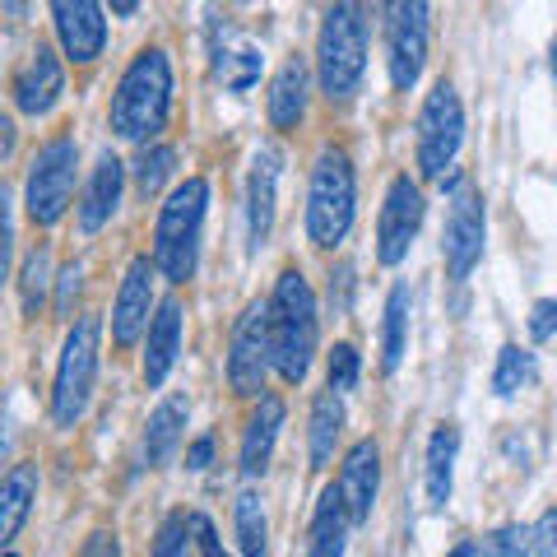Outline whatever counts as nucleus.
<instances>
[{
	"instance_id": "nucleus-8",
	"label": "nucleus",
	"mask_w": 557,
	"mask_h": 557,
	"mask_svg": "<svg viewBox=\"0 0 557 557\" xmlns=\"http://www.w3.org/2000/svg\"><path fill=\"white\" fill-rule=\"evenodd\" d=\"M465 145V108H460V94L450 79H437L432 94L423 98V112H418V172L423 182H446L450 163Z\"/></svg>"
},
{
	"instance_id": "nucleus-24",
	"label": "nucleus",
	"mask_w": 557,
	"mask_h": 557,
	"mask_svg": "<svg viewBox=\"0 0 557 557\" xmlns=\"http://www.w3.org/2000/svg\"><path fill=\"white\" fill-rule=\"evenodd\" d=\"M186 413H190V405L182 395L163 399V405L149 413V423H145V465L149 469H163L172 456H177V446L186 437Z\"/></svg>"
},
{
	"instance_id": "nucleus-44",
	"label": "nucleus",
	"mask_w": 557,
	"mask_h": 557,
	"mask_svg": "<svg viewBox=\"0 0 557 557\" xmlns=\"http://www.w3.org/2000/svg\"><path fill=\"white\" fill-rule=\"evenodd\" d=\"M446 557H474V544H460V548H450Z\"/></svg>"
},
{
	"instance_id": "nucleus-45",
	"label": "nucleus",
	"mask_w": 557,
	"mask_h": 557,
	"mask_svg": "<svg viewBox=\"0 0 557 557\" xmlns=\"http://www.w3.org/2000/svg\"><path fill=\"white\" fill-rule=\"evenodd\" d=\"M553 79H557V42H553Z\"/></svg>"
},
{
	"instance_id": "nucleus-36",
	"label": "nucleus",
	"mask_w": 557,
	"mask_h": 557,
	"mask_svg": "<svg viewBox=\"0 0 557 557\" xmlns=\"http://www.w3.org/2000/svg\"><path fill=\"white\" fill-rule=\"evenodd\" d=\"M79 288H84V265H79V260H70V265L57 274V311H61V317H70V307H75V298H79Z\"/></svg>"
},
{
	"instance_id": "nucleus-15",
	"label": "nucleus",
	"mask_w": 557,
	"mask_h": 557,
	"mask_svg": "<svg viewBox=\"0 0 557 557\" xmlns=\"http://www.w3.org/2000/svg\"><path fill=\"white\" fill-rule=\"evenodd\" d=\"M51 24H57L61 51L75 65L98 61L102 47H108V10L94 5V0H57L51 5Z\"/></svg>"
},
{
	"instance_id": "nucleus-18",
	"label": "nucleus",
	"mask_w": 557,
	"mask_h": 557,
	"mask_svg": "<svg viewBox=\"0 0 557 557\" xmlns=\"http://www.w3.org/2000/svg\"><path fill=\"white\" fill-rule=\"evenodd\" d=\"M121 190H126V163L116 159V153L108 149L102 159L94 163L89 172V182H84V196L75 205V219H79V233H102L112 223L116 214V205H121Z\"/></svg>"
},
{
	"instance_id": "nucleus-2",
	"label": "nucleus",
	"mask_w": 557,
	"mask_h": 557,
	"mask_svg": "<svg viewBox=\"0 0 557 557\" xmlns=\"http://www.w3.org/2000/svg\"><path fill=\"white\" fill-rule=\"evenodd\" d=\"M317 344H321L317 293H311L302 270H284L270 293V362H274V372L284 376L288 386L307 381L311 362H317Z\"/></svg>"
},
{
	"instance_id": "nucleus-27",
	"label": "nucleus",
	"mask_w": 557,
	"mask_h": 557,
	"mask_svg": "<svg viewBox=\"0 0 557 557\" xmlns=\"http://www.w3.org/2000/svg\"><path fill=\"white\" fill-rule=\"evenodd\" d=\"M409 348V284H395L386 298V317H381V372H399Z\"/></svg>"
},
{
	"instance_id": "nucleus-40",
	"label": "nucleus",
	"mask_w": 557,
	"mask_h": 557,
	"mask_svg": "<svg viewBox=\"0 0 557 557\" xmlns=\"http://www.w3.org/2000/svg\"><path fill=\"white\" fill-rule=\"evenodd\" d=\"M348 293H354V265H339L335 274H330V307L348 311Z\"/></svg>"
},
{
	"instance_id": "nucleus-3",
	"label": "nucleus",
	"mask_w": 557,
	"mask_h": 557,
	"mask_svg": "<svg viewBox=\"0 0 557 557\" xmlns=\"http://www.w3.org/2000/svg\"><path fill=\"white\" fill-rule=\"evenodd\" d=\"M209 214V182L186 177L172 186V196L159 205V223H153V265L168 284H186L200 265V237Z\"/></svg>"
},
{
	"instance_id": "nucleus-22",
	"label": "nucleus",
	"mask_w": 557,
	"mask_h": 557,
	"mask_svg": "<svg viewBox=\"0 0 557 557\" xmlns=\"http://www.w3.org/2000/svg\"><path fill=\"white\" fill-rule=\"evenodd\" d=\"M38 483H42V474L33 460L10 465L5 483H0V544H14V539H20L33 502H38Z\"/></svg>"
},
{
	"instance_id": "nucleus-13",
	"label": "nucleus",
	"mask_w": 557,
	"mask_h": 557,
	"mask_svg": "<svg viewBox=\"0 0 557 557\" xmlns=\"http://www.w3.org/2000/svg\"><path fill=\"white\" fill-rule=\"evenodd\" d=\"M153 256H135L126 265V278L116 288V307H112V344L116 348H135L149 335L153 317H159V298H153Z\"/></svg>"
},
{
	"instance_id": "nucleus-39",
	"label": "nucleus",
	"mask_w": 557,
	"mask_h": 557,
	"mask_svg": "<svg viewBox=\"0 0 557 557\" xmlns=\"http://www.w3.org/2000/svg\"><path fill=\"white\" fill-rule=\"evenodd\" d=\"M196 544H200L205 557H233L228 548H223V539H219V530H214V520L209 516H196Z\"/></svg>"
},
{
	"instance_id": "nucleus-43",
	"label": "nucleus",
	"mask_w": 557,
	"mask_h": 557,
	"mask_svg": "<svg viewBox=\"0 0 557 557\" xmlns=\"http://www.w3.org/2000/svg\"><path fill=\"white\" fill-rule=\"evenodd\" d=\"M112 14H121V20H131V14H139V5H135V0H116Z\"/></svg>"
},
{
	"instance_id": "nucleus-25",
	"label": "nucleus",
	"mask_w": 557,
	"mask_h": 557,
	"mask_svg": "<svg viewBox=\"0 0 557 557\" xmlns=\"http://www.w3.org/2000/svg\"><path fill=\"white\" fill-rule=\"evenodd\" d=\"M348 530H354V516H348L339 487L330 483L321 502H317V516H311V544H307V557H344V544H348Z\"/></svg>"
},
{
	"instance_id": "nucleus-41",
	"label": "nucleus",
	"mask_w": 557,
	"mask_h": 557,
	"mask_svg": "<svg viewBox=\"0 0 557 557\" xmlns=\"http://www.w3.org/2000/svg\"><path fill=\"white\" fill-rule=\"evenodd\" d=\"M84 557H121L116 530H94L89 539H84Z\"/></svg>"
},
{
	"instance_id": "nucleus-16",
	"label": "nucleus",
	"mask_w": 557,
	"mask_h": 557,
	"mask_svg": "<svg viewBox=\"0 0 557 557\" xmlns=\"http://www.w3.org/2000/svg\"><path fill=\"white\" fill-rule=\"evenodd\" d=\"M61 94H65L61 57H57L51 47H33V51H28V61L14 70V79H10L14 108H20L24 116H47V112L61 102Z\"/></svg>"
},
{
	"instance_id": "nucleus-12",
	"label": "nucleus",
	"mask_w": 557,
	"mask_h": 557,
	"mask_svg": "<svg viewBox=\"0 0 557 557\" xmlns=\"http://www.w3.org/2000/svg\"><path fill=\"white\" fill-rule=\"evenodd\" d=\"M423 214H428V200H423V186L413 177H395L386 190V205L376 214V260L381 265H399L409 256L418 228H423Z\"/></svg>"
},
{
	"instance_id": "nucleus-34",
	"label": "nucleus",
	"mask_w": 557,
	"mask_h": 557,
	"mask_svg": "<svg viewBox=\"0 0 557 557\" xmlns=\"http://www.w3.org/2000/svg\"><path fill=\"white\" fill-rule=\"evenodd\" d=\"M530 553H534V534L525 525H502L474 539V557H530Z\"/></svg>"
},
{
	"instance_id": "nucleus-29",
	"label": "nucleus",
	"mask_w": 557,
	"mask_h": 557,
	"mask_svg": "<svg viewBox=\"0 0 557 557\" xmlns=\"http://www.w3.org/2000/svg\"><path fill=\"white\" fill-rule=\"evenodd\" d=\"M172 172H177V149L172 145H145L135 159V190L139 200H153L159 190L172 182Z\"/></svg>"
},
{
	"instance_id": "nucleus-19",
	"label": "nucleus",
	"mask_w": 557,
	"mask_h": 557,
	"mask_svg": "<svg viewBox=\"0 0 557 557\" xmlns=\"http://www.w3.org/2000/svg\"><path fill=\"white\" fill-rule=\"evenodd\" d=\"M182 325H186V311L177 298H163L159 302V317H153L149 335H145V386L159 391L168 372L177 368V354H182Z\"/></svg>"
},
{
	"instance_id": "nucleus-32",
	"label": "nucleus",
	"mask_w": 557,
	"mask_h": 557,
	"mask_svg": "<svg viewBox=\"0 0 557 557\" xmlns=\"http://www.w3.org/2000/svg\"><path fill=\"white\" fill-rule=\"evenodd\" d=\"M260 65H265V57H260L256 47H237V51H219V79L228 84L233 94H247L251 84L260 79Z\"/></svg>"
},
{
	"instance_id": "nucleus-21",
	"label": "nucleus",
	"mask_w": 557,
	"mask_h": 557,
	"mask_svg": "<svg viewBox=\"0 0 557 557\" xmlns=\"http://www.w3.org/2000/svg\"><path fill=\"white\" fill-rule=\"evenodd\" d=\"M307 94H311V70L302 57H293L278 65V75L270 84V98H265V108H270V126L274 131H293L298 121L307 116Z\"/></svg>"
},
{
	"instance_id": "nucleus-6",
	"label": "nucleus",
	"mask_w": 557,
	"mask_h": 557,
	"mask_svg": "<svg viewBox=\"0 0 557 557\" xmlns=\"http://www.w3.org/2000/svg\"><path fill=\"white\" fill-rule=\"evenodd\" d=\"M98 358H102V321L79 317L61 344L57 381H51V423L57 428H75L89 413V399L98 386Z\"/></svg>"
},
{
	"instance_id": "nucleus-14",
	"label": "nucleus",
	"mask_w": 557,
	"mask_h": 557,
	"mask_svg": "<svg viewBox=\"0 0 557 557\" xmlns=\"http://www.w3.org/2000/svg\"><path fill=\"white\" fill-rule=\"evenodd\" d=\"M278 172H284V149L278 145H256L251 172H247V237L251 251H260L274 233V200H278Z\"/></svg>"
},
{
	"instance_id": "nucleus-37",
	"label": "nucleus",
	"mask_w": 557,
	"mask_h": 557,
	"mask_svg": "<svg viewBox=\"0 0 557 557\" xmlns=\"http://www.w3.org/2000/svg\"><path fill=\"white\" fill-rule=\"evenodd\" d=\"M534 557H557V507H548L534 520Z\"/></svg>"
},
{
	"instance_id": "nucleus-9",
	"label": "nucleus",
	"mask_w": 557,
	"mask_h": 557,
	"mask_svg": "<svg viewBox=\"0 0 557 557\" xmlns=\"http://www.w3.org/2000/svg\"><path fill=\"white\" fill-rule=\"evenodd\" d=\"M428 38H432V10L423 0L386 5V65H391V84L399 94H409L423 79Z\"/></svg>"
},
{
	"instance_id": "nucleus-20",
	"label": "nucleus",
	"mask_w": 557,
	"mask_h": 557,
	"mask_svg": "<svg viewBox=\"0 0 557 557\" xmlns=\"http://www.w3.org/2000/svg\"><path fill=\"white\" fill-rule=\"evenodd\" d=\"M284 399L278 395H260L256 399V413L247 418V432H242V474L256 479L270 469V456H274V442H278V428H284Z\"/></svg>"
},
{
	"instance_id": "nucleus-23",
	"label": "nucleus",
	"mask_w": 557,
	"mask_h": 557,
	"mask_svg": "<svg viewBox=\"0 0 557 557\" xmlns=\"http://www.w3.org/2000/svg\"><path fill=\"white\" fill-rule=\"evenodd\" d=\"M456 456H460V428L437 423V432L428 437V469H423L428 507H437V511L450 502V487H456Z\"/></svg>"
},
{
	"instance_id": "nucleus-38",
	"label": "nucleus",
	"mask_w": 557,
	"mask_h": 557,
	"mask_svg": "<svg viewBox=\"0 0 557 557\" xmlns=\"http://www.w3.org/2000/svg\"><path fill=\"white\" fill-rule=\"evenodd\" d=\"M557 335V298H544V302H534L530 311V339H553Z\"/></svg>"
},
{
	"instance_id": "nucleus-30",
	"label": "nucleus",
	"mask_w": 557,
	"mask_h": 557,
	"mask_svg": "<svg viewBox=\"0 0 557 557\" xmlns=\"http://www.w3.org/2000/svg\"><path fill=\"white\" fill-rule=\"evenodd\" d=\"M237 544L247 557H265V539H270V520H265V502L251 487H242L237 493Z\"/></svg>"
},
{
	"instance_id": "nucleus-5",
	"label": "nucleus",
	"mask_w": 557,
	"mask_h": 557,
	"mask_svg": "<svg viewBox=\"0 0 557 557\" xmlns=\"http://www.w3.org/2000/svg\"><path fill=\"white\" fill-rule=\"evenodd\" d=\"M368 75V20L358 5H330L317 38V79L330 102H348Z\"/></svg>"
},
{
	"instance_id": "nucleus-11",
	"label": "nucleus",
	"mask_w": 557,
	"mask_h": 557,
	"mask_svg": "<svg viewBox=\"0 0 557 557\" xmlns=\"http://www.w3.org/2000/svg\"><path fill=\"white\" fill-rule=\"evenodd\" d=\"M483 242H487V214H483V196L469 182L450 190V214H446V233H442V256H446V274L465 284L474 265L483 260Z\"/></svg>"
},
{
	"instance_id": "nucleus-17",
	"label": "nucleus",
	"mask_w": 557,
	"mask_h": 557,
	"mask_svg": "<svg viewBox=\"0 0 557 557\" xmlns=\"http://www.w3.org/2000/svg\"><path fill=\"white\" fill-rule=\"evenodd\" d=\"M335 487H339L348 516H354V525H368L372 507H376V493H381V446L372 437H362V442L348 446Z\"/></svg>"
},
{
	"instance_id": "nucleus-35",
	"label": "nucleus",
	"mask_w": 557,
	"mask_h": 557,
	"mask_svg": "<svg viewBox=\"0 0 557 557\" xmlns=\"http://www.w3.org/2000/svg\"><path fill=\"white\" fill-rule=\"evenodd\" d=\"M358 376H362V354H358V344L339 339L335 348H330V362H325V381H330L325 391L344 395V391H354V386H358Z\"/></svg>"
},
{
	"instance_id": "nucleus-33",
	"label": "nucleus",
	"mask_w": 557,
	"mask_h": 557,
	"mask_svg": "<svg viewBox=\"0 0 557 557\" xmlns=\"http://www.w3.org/2000/svg\"><path fill=\"white\" fill-rule=\"evenodd\" d=\"M196 516L186 511H168L159 534H153V557H190V544H196Z\"/></svg>"
},
{
	"instance_id": "nucleus-26",
	"label": "nucleus",
	"mask_w": 557,
	"mask_h": 557,
	"mask_svg": "<svg viewBox=\"0 0 557 557\" xmlns=\"http://www.w3.org/2000/svg\"><path fill=\"white\" fill-rule=\"evenodd\" d=\"M339 432H344V399L335 391H321L311 399V432H307V450H311V465L317 469L335 460Z\"/></svg>"
},
{
	"instance_id": "nucleus-42",
	"label": "nucleus",
	"mask_w": 557,
	"mask_h": 557,
	"mask_svg": "<svg viewBox=\"0 0 557 557\" xmlns=\"http://www.w3.org/2000/svg\"><path fill=\"white\" fill-rule=\"evenodd\" d=\"M214 465V437H200V442H190V450H186V469H209Z\"/></svg>"
},
{
	"instance_id": "nucleus-4",
	"label": "nucleus",
	"mask_w": 557,
	"mask_h": 557,
	"mask_svg": "<svg viewBox=\"0 0 557 557\" xmlns=\"http://www.w3.org/2000/svg\"><path fill=\"white\" fill-rule=\"evenodd\" d=\"M358 219V177H354V159L344 149L325 145L311 163V182H307V237L311 247L335 251L339 242L354 233Z\"/></svg>"
},
{
	"instance_id": "nucleus-31",
	"label": "nucleus",
	"mask_w": 557,
	"mask_h": 557,
	"mask_svg": "<svg viewBox=\"0 0 557 557\" xmlns=\"http://www.w3.org/2000/svg\"><path fill=\"white\" fill-rule=\"evenodd\" d=\"M47 288H51V251L47 247H33L20 265V298H24V311L38 317L42 302H47Z\"/></svg>"
},
{
	"instance_id": "nucleus-7",
	"label": "nucleus",
	"mask_w": 557,
	"mask_h": 557,
	"mask_svg": "<svg viewBox=\"0 0 557 557\" xmlns=\"http://www.w3.org/2000/svg\"><path fill=\"white\" fill-rule=\"evenodd\" d=\"M75 177H79V139L51 135L47 145L33 153L28 182H24V209L38 228H51V223L65 219L70 200H75Z\"/></svg>"
},
{
	"instance_id": "nucleus-28",
	"label": "nucleus",
	"mask_w": 557,
	"mask_h": 557,
	"mask_svg": "<svg viewBox=\"0 0 557 557\" xmlns=\"http://www.w3.org/2000/svg\"><path fill=\"white\" fill-rule=\"evenodd\" d=\"M534 381H539V362H534L530 348H520V344H502L497 368H493V395L511 399V395H520L525 386H534Z\"/></svg>"
},
{
	"instance_id": "nucleus-10",
	"label": "nucleus",
	"mask_w": 557,
	"mask_h": 557,
	"mask_svg": "<svg viewBox=\"0 0 557 557\" xmlns=\"http://www.w3.org/2000/svg\"><path fill=\"white\" fill-rule=\"evenodd\" d=\"M270 368V302H247L228 339V386L247 399H260Z\"/></svg>"
},
{
	"instance_id": "nucleus-1",
	"label": "nucleus",
	"mask_w": 557,
	"mask_h": 557,
	"mask_svg": "<svg viewBox=\"0 0 557 557\" xmlns=\"http://www.w3.org/2000/svg\"><path fill=\"white\" fill-rule=\"evenodd\" d=\"M168 116H172V61L163 47H145L116 79V94L108 108L112 135L145 149L159 139Z\"/></svg>"
}]
</instances>
